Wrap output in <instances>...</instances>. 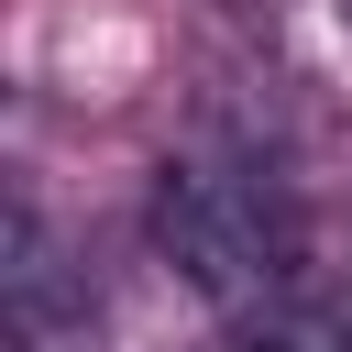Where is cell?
Here are the masks:
<instances>
[{
    "mask_svg": "<svg viewBox=\"0 0 352 352\" xmlns=\"http://www.w3.org/2000/svg\"><path fill=\"white\" fill-rule=\"evenodd\" d=\"M55 330H66V253H55L44 209L11 198V341L22 352H55Z\"/></svg>",
    "mask_w": 352,
    "mask_h": 352,
    "instance_id": "2",
    "label": "cell"
},
{
    "mask_svg": "<svg viewBox=\"0 0 352 352\" xmlns=\"http://www.w3.org/2000/svg\"><path fill=\"white\" fill-rule=\"evenodd\" d=\"M341 11H352V0H341Z\"/></svg>",
    "mask_w": 352,
    "mask_h": 352,
    "instance_id": "3",
    "label": "cell"
},
{
    "mask_svg": "<svg viewBox=\"0 0 352 352\" xmlns=\"http://www.w3.org/2000/svg\"><path fill=\"white\" fill-rule=\"evenodd\" d=\"M154 253L187 275V297H209L242 330L297 308V209L242 154H165L154 165Z\"/></svg>",
    "mask_w": 352,
    "mask_h": 352,
    "instance_id": "1",
    "label": "cell"
}]
</instances>
